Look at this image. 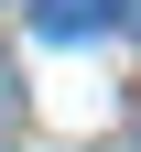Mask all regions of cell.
Listing matches in <instances>:
<instances>
[{"instance_id": "obj_1", "label": "cell", "mask_w": 141, "mask_h": 152, "mask_svg": "<svg viewBox=\"0 0 141 152\" xmlns=\"http://www.w3.org/2000/svg\"><path fill=\"white\" fill-rule=\"evenodd\" d=\"M109 11H119V0H33V22H44L54 44H76V33H98Z\"/></svg>"}, {"instance_id": "obj_2", "label": "cell", "mask_w": 141, "mask_h": 152, "mask_svg": "<svg viewBox=\"0 0 141 152\" xmlns=\"http://www.w3.org/2000/svg\"><path fill=\"white\" fill-rule=\"evenodd\" d=\"M130 33H141V0H130Z\"/></svg>"}]
</instances>
